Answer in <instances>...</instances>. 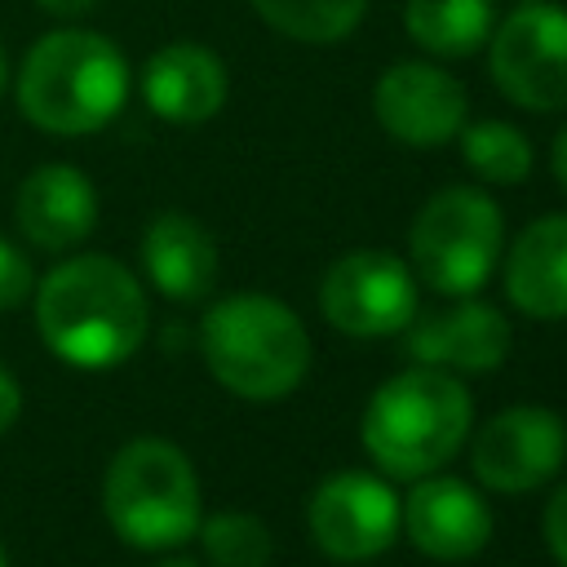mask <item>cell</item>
Returning a JSON list of instances; mask_svg holds the SVG:
<instances>
[{
  "mask_svg": "<svg viewBox=\"0 0 567 567\" xmlns=\"http://www.w3.org/2000/svg\"><path fill=\"white\" fill-rule=\"evenodd\" d=\"M146 292L115 257H66L35 284V328L71 368H120L146 341Z\"/></svg>",
  "mask_w": 567,
  "mask_h": 567,
  "instance_id": "obj_1",
  "label": "cell"
},
{
  "mask_svg": "<svg viewBox=\"0 0 567 567\" xmlns=\"http://www.w3.org/2000/svg\"><path fill=\"white\" fill-rule=\"evenodd\" d=\"M128 102V62L115 40L84 27L40 35L18 66V106L40 133L106 128Z\"/></svg>",
  "mask_w": 567,
  "mask_h": 567,
  "instance_id": "obj_2",
  "label": "cell"
},
{
  "mask_svg": "<svg viewBox=\"0 0 567 567\" xmlns=\"http://www.w3.org/2000/svg\"><path fill=\"white\" fill-rule=\"evenodd\" d=\"M474 425L465 385L443 368H408L381 381L363 408V447L390 478H425L443 470Z\"/></svg>",
  "mask_w": 567,
  "mask_h": 567,
  "instance_id": "obj_3",
  "label": "cell"
},
{
  "mask_svg": "<svg viewBox=\"0 0 567 567\" xmlns=\"http://www.w3.org/2000/svg\"><path fill=\"white\" fill-rule=\"evenodd\" d=\"M199 354L230 394L275 403L306 381L310 332L292 306L261 292H235L204 315Z\"/></svg>",
  "mask_w": 567,
  "mask_h": 567,
  "instance_id": "obj_4",
  "label": "cell"
},
{
  "mask_svg": "<svg viewBox=\"0 0 567 567\" xmlns=\"http://www.w3.org/2000/svg\"><path fill=\"white\" fill-rule=\"evenodd\" d=\"M102 509L133 549H177L199 532V478L190 456L168 439L124 443L102 478Z\"/></svg>",
  "mask_w": 567,
  "mask_h": 567,
  "instance_id": "obj_5",
  "label": "cell"
},
{
  "mask_svg": "<svg viewBox=\"0 0 567 567\" xmlns=\"http://www.w3.org/2000/svg\"><path fill=\"white\" fill-rule=\"evenodd\" d=\"M412 275L443 297H474L505 248V217L478 186H447L430 195L408 230Z\"/></svg>",
  "mask_w": 567,
  "mask_h": 567,
  "instance_id": "obj_6",
  "label": "cell"
},
{
  "mask_svg": "<svg viewBox=\"0 0 567 567\" xmlns=\"http://www.w3.org/2000/svg\"><path fill=\"white\" fill-rule=\"evenodd\" d=\"M487 71L496 89L527 111L567 106V9L549 0H518L487 35Z\"/></svg>",
  "mask_w": 567,
  "mask_h": 567,
  "instance_id": "obj_7",
  "label": "cell"
},
{
  "mask_svg": "<svg viewBox=\"0 0 567 567\" xmlns=\"http://www.w3.org/2000/svg\"><path fill=\"white\" fill-rule=\"evenodd\" d=\"M421 306L416 275L377 248L346 252L328 266L319 284V310L323 319L346 337H390L412 323Z\"/></svg>",
  "mask_w": 567,
  "mask_h": 567,
  "instance_id": "obj_8",
  "label": "cell"
},
{
  "mask_svg": "<svg viewBox=\"0 0 567 567\" xmlns=\"http://www.w3.org/2000/svg\"><path fill=\"white\" fill-rule=\"evenodd\" d=\"M567 456V425L540 403L496 412L470 443V465L487 492L518 496L549 483Z\"/></svg>",
  "mask_w": 567,
  "mask_h": 567,
  "instance_id": "obj_9",
  "label": "cell"
},
{
  "mask_svg": "<svg viewBox=\"0 0 567 567\" xmlns=\"http://www.w3.org/2000/svg\"><path fill=\"white\" fill-rule=\"evenodd\" d=\"M310 540L337 563H363L394 545L399 536V496L385 478L363 470H341L323 478L306 505Z\"/></svg>",
  "mask_w": 567,
  "mask_h": 567,
  "instance_id": "obj_10",
  "label": "cell"
},
{
  "mask_svg": "<svg viewBox=\"0 0 567 567\" xmlns=\"http://www.w3.org/2000/svg\"><path fill=\"white\" fill-rule=\"evenodd\" d=\"M377 124L403 146H443L465 128L470 97L456 75L430 62H394L372 89Z\"/></svg>",
  "mask_w": 567,
  "mask_h": 567,
  "instance_id": "obj_11",
  "label": "cell"
},
{
  "mask_svg": "<svg viewBox=\"0 0 567 567\" xmlns=\"http://www.w3.org/2000/svg\"><path fill=\"white\" fill-rule=\"evenodd\" d=\"M412 483L416 487L399 501V527L425 558L461 563L492 540V505L478 487L447 474H425Z\"/></svg>",
  "mask_w": 567,
  "mask_h": 567,
  "instance_id": "obj_12",
  "label": "cell"
},
{
  "mask_svg": "<svg viewBox=\"0 0 567 567\" xmlns=\"http://www.w3.org/2000/svg\"><path fill=\"white\" fill-rule=\"evenodd\" d=\"M408 354L425 368H443V372H492L505 363L514 332L509 319L474 297H456V306L447 310H430V315H412V323L403 328Z\"/></svg>",
  "mask_w": 567,
  "mask_h": 567,
  "instance_id": "obj_13",
  "label": "cell"
},
{
  "mask_svg": "<svg viewBox=\"0 0 567 567\" xmlns=\"http://www.w3.org/2000/svg\"><path fill=\"white\" fill-rule=\"evenodd\" d=\"M13 221L27 244L44 252H66L93 235L97 190L75 164H40L22 177L13 195Z\"/></svg>",
  "mask_w": 567,
  "mask_h": 567,
  "instance_id": "obj_14",
  "label": "cell"
},
{
  "mask_svg": "<svg viewBox=\"0 0 567 567\" xmlns=\"http://www.w3.org/2000/svg\"><path fill=\"white\" fill-rule=\"evenodd\" d=\"M226 66L208 44L177 40L146 58L142 66V97L168 124H204L226 102Z\"/></svg>",
  "mask_w": 567,
  "mask_h": 567,
  "instance_id": "obj_15",
  "label": "cell"
},
{
  "mask_svg": "<svg viewBox=\"0 0 567 567\" xmlns=\"http://www.w3.org/2000/svg\"><path fill=\"white\" fill-rule=\"evenodd\" d=\"M142 266L168 301H199L217 284V244L190 213L168 208L142 235Z\"/></svg>",
  "mask_w": 567,
  "mask_h": 567,
  "instance_id": "obj_16",
  "label": "cell"
},
{
  "mask_svg": "<svg viewBox=\"0 0 567 567\" xmlns=\"http://www.w3.org/2000/svg\"><path fill=\"white\" fill-rule=\"evenodd\" d=\"M505 292L532 319H567V213L536 217L505 252Z\"/></svg>",
  "mask_w": 567,
  "mask_h": 567,
  "instance_id": "obj_17",
  "label": "cell"
},
{
  "mask_svg": "<svg viewBox=\"0 0 567 567\" xmlns=\"http://www.w3.org/2000/svg\"><path fill=\"white\" fill-rule=\"evenodd\" d=\"M403 27L434 58H470L487 44L496 13L492 0H408Z\"/></svg>",
  "mask_w": 567,
  "mask_h": 567,
  "instance_id": "obj_18",
  "label": "cell"
},
{
  "mask_svg": "<svg viewBox=\"0 0 567 567\" xmlns=\"http://www.w3.org/2000/svg\"><path fill=\"white\" fill-rule=\"evenodd\" d=\"M248 4L261 13L266 27L301 44L346 40L368 13V0H248Z\"/></svg>",
  "mask_w": 567,
  "mask_h": 567,
  "instance_id": "obj_19",
  "label": "cell"
},
{
  "mask_svg": "<svg viewBox=\"0 0 567 567\" xmlns=\"http://www.w3.org/2000/svg\"><path fill=\"white\" fill-rule=\"evenodd\" d=\"M461 155L465 164L483 177V182H496V186H518L527 173H532V142L505 124V120H478V124H465L461 133Z\"/></svg>",
  "mask_w": 567,
  "mask_h": 567,
  "instance_id": "obj_20",
  "label": "cell"
},
{
  "mask_svg": "<svg viewBox=\"0 0 567 567\" xmlns=\"http://www.w3.org/2000/svg\"><path fill=\"white\" fill-rule=\"evenodd\" d=\"M195 536L213 567H266L270 563V532L257 514L221 509L213 518H199Z\"/></svg>",
  "mask_w": 567,
  "mask_h": 567,
  "instance_id": "obj_21",
  "label": "cell"
},
{
  "mask_svg": "<svg viewBox=\"0 0 567 567\" xmlns=\"http://www.w3.org/2000/svg\"><path fill=\"white\" fill-rule=\"evenodd\" d=\"M35 288V275H31V261L18 244H9L0 235V315L4 310H18Z\"/></svg>",
  "mask_w": 567,
  "mask_h": 567,
  "instance_id": "obj_22",
  "label": "cell"
},
{
  "mask_svg": "<svg viewBox=\"0 0 567 567\" xmlns=\"http://www.w3.org/2000/svg\"><path fill=\"white\" fill-rule=\"evenodd\" d=\"M545 545L558 558V567H567V478L554 487V496L545 505Z\"/></svg>",
  "mask_w": 567,
  "mask_h": 567,
  "instance_id": "obj_23",
  "label": "cell"
},
{
  "mask_svg": "<svg viewBox=\"0 0 567 567\" xmlns=\"http://www.w3.org/2000/svg\"><path fill=\"white\" fill-rule=\"evenodd\" d=\"M18 412H22V390H18V381L0 368V434L18 421Z\"/></svg>",
  "mask_w": 567,
  "mask_h": 567,
  "instance_id": "obj_24",
  "label": "cell"
},
{
  "mask_svg": "<svg viewBox=\"0 0 567 567\" xmlns=\"http://www.w3.org/2000/svg\"><path fill=\"white\" fill-rule=\"evenodd\" d=\"M549 164H554V177H558V186L567 190V128H558V137H554V151H549Z\"/></svg>",
  "mask_w": 567,
  "mask_h": 567,
  "instance_id": "obj_25",
  "label": "cell"
},
{
  "mask_svg": "<svg viewBox=\"0 0 567 567\" xmlns=\"http://www.w3.org/2000/svg\"><path fill=\"white\" fill-rule=\"evenodd\" d=\"M40 9H49V13H58V18H75V13H84V9H93L97 0H35Z\"/></svg>",
  "mask_w": 567,
  "mask_h": 567,
  "instance_id": "obj_26",
  "label": "cell"
},
{
  "mask_svg": "<svg viewBox=\"0 0 567 567\" xmlns=\"http://www.w3.org/2000/svg\"><path fill=\"white\" fill-rule=\"evenodd\" d=\"M151 567H199L195 558H159V563H151Z\"/></svg>",
  "mask_w": 567,
  "mask_h": 567,
  "instance_id": "obj_27",
  "label": "cell"
},
{
  "mask_svg": "<svg viewBox=\"0 0 567 567\" xmlns=\"http://www.w3.org/2000/svg\"><path fill=\"white\" fill-rule=\"evenodd\" d=\"M9 89V58H4V44H0V93Z\"/></svg>",
  "mask_w": 567,
  "mask_h": 567,
  "instance_id": "obj_28",
  "label": "cell"
},
{
  "mask_svg": "<svg viewBox=\"0 0 567 567\" xmlns=\"http://www.w3.org/2000/svg\"><path fill=\"white\" fill-rule=\"evenodd\" d=\"M0 567H9V554H4V545H0Z\"/></svg>",
  "mask_w": 567,
  "mask_h": 567,
  "instance_id": "obj_29",
  "label": "cell"
}]
</instances>
